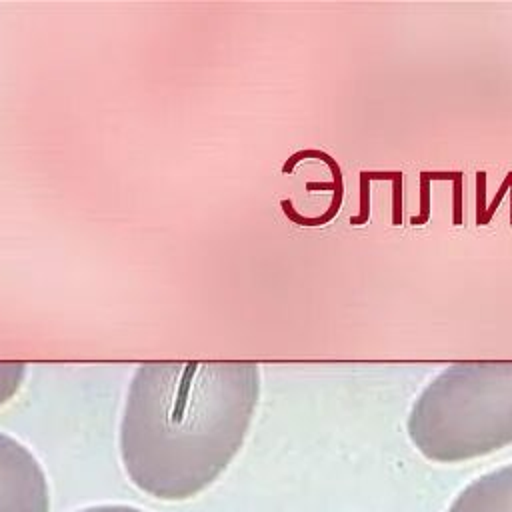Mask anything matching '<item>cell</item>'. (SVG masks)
I'll use <instances>...</instances> for the list:
<instances>
[{
    "label": "cell",
    "instance_id": "cell-1",
    "mask_svg": "<svg viewBox=\"0 0 512 512\" xmlns=\"http://www.w3.org/2000/svg\"><path fill=\"white\" fill-rule=\"evenodd\" d=\"M260 398L252 362H146L120 422L128 478L158 500L208 488L242 448Z\"/></svg>",
    "mask_w": 512,
    "mask_h": 512
},
{
    "label": "cell",
    "instance_id": "cell-2",
    "mask_svg": "<svg viewBox=\"0 0 512 512\" xmlns=\"http://www.w3.org/2000/svg\"><path fill=\"white\" fill-rule=\"evenodd\" d=\"M406 432L424 458L440 464L512 444V360L446 366L412 402Z\"/></svg>",
    "mask_w": 512,
    "mask_h": 512
},
{
    "label": "cell",
    "instance_id": "cell-3",
    "mask_svg": "<svg viewBox=\"0 0 512 512\" xmlns=\"http://www.w3.org/2000/svg\"><path fill=\"white\" fill-rule=\"evenodd\" d=\"M50 494L36 456L0 432V512H48Z\"/></svg>",
    "mask_w": 512,
    "mask_h": 512
},
{
    "label": "cell",
    "instance_id": "cell-4",
    "mask_svg": "<svg viewBox=\"0 0 512 512\" xmlns=\"http://www.w3.org/2000/svg\"><path fill=\"white\" fill-rule=\"evenodd\" d=\"M448 512H512V462L470 482Z\"/></svg>",
    "mask_w": 512,
    "mask_h": 512
},
{
    "label": "cell",
    "instance_id": "cell-5",
    "mask_svg": "<svg viewBox=\"0 0 512 512\" xmlns=\"http://www.w3.org/2000/svg\"><path fill=\"white\" fill-rule=\"evenodd\" d=\"M24 376V362H0V406H4L20 390Z\"/></svg>",
    "mask_w": 512,
    "mask_h": 512
},
{
    "label": "cell",
    "instance_id": "cell-6",
    "mask_svg": "<svg viewBox=\"0 0 512 512\" xmlns=\"http://www.w3.org/2000/svg\"><path fill=\"white\" fill-rule=\"evenodd\" d=\"M438 180V174L436 170H422L420 172V210L416 216L410 218V224L412 226H424L428 224L430 220V214H432V198H430V188H432V182Z\"/></svg>",
    "mask_w": 512,
    "mask_h": 512
},
{
    "label": "cell",
    "instance_id": "cell-7",
    "mask_svg": "<svg viewBox=\"0 0 512 512\" xmlns=\"http://www.w3.org/2000/svg\"><path fill=\"white\" fill-rule=\"evenodd\" d=\"M370 184H372L370 172L362 170L360 172V210L356 216L350 218L352 226H362L370 218Z\"/></svg>",
    "mask_w": 512,
    "mask_h": 512
},
{
    "label": "cell",
    "instance_id": "cell-8",
    "mask_svg": "<svg viewBox=\"0 0 512 512\" xmlns=\"http://www.w3.org/2000/svg\"><path fill=\"white\" fill-rule=\"evenodd\" d=\"M510 188H512V172H508V174L504 176V180H502V184H500V188H498V192H496L494 200L490 202V206H488L480 216H476V226H486V224L490 222V218L494 216L496 208L500 206V202H502L504 194H506Z\"/></svg>",
    "mask_w": 512,
    "mask_h": 512
},
{
    "label": "cell",
    "instance_id": "cell-9",
    "mask_svg": "<svg viewBox=\"0 0 512 512\" xmlns=\"http://www.w3.org/2000/svg\"><path fill=\"white\" fill-rule=\"evenodd\" d=\"M452 192H454V196H452V204H454L452 222H454L456 226H460V224H462V220H464V216H462V208H464V202H462V192H464V172H462V170H458V172H456V178L452 180Z\"/></svg>",
    "mask_w": 512,
    "mask_h": 512
},
{
    "label": "cell",
    "instance_id": "cell-10",
    "mask_svg": "<svg viewBox=\"0 0 512 512\" xmlns=\"http://www.w3.org/2000/svg\"><path fill=\"white\" fill-rule=\"evenodd\" d=\"M80 512H142L138 508L132 506H122V504H106V506H92V508H84Z\"/></svg>",
    "mask_w": 512,
    "mask_h": 512
},
{
    "label": "cell",
    "instance_id": "cell-11",
    "mask_svg": "<svg viewBox=\"0 0 512 512\" xmlns=\"http://www.w3.org/2000/svg\"><path fill=\"white\" fill-rule=\"evenodd\" d=\"M510 198H512V188H510ZM510 224H512V202H510Z\"/></svg>",
    "mask_w": 512,
    "mask_h": 512
}]
</instances>
